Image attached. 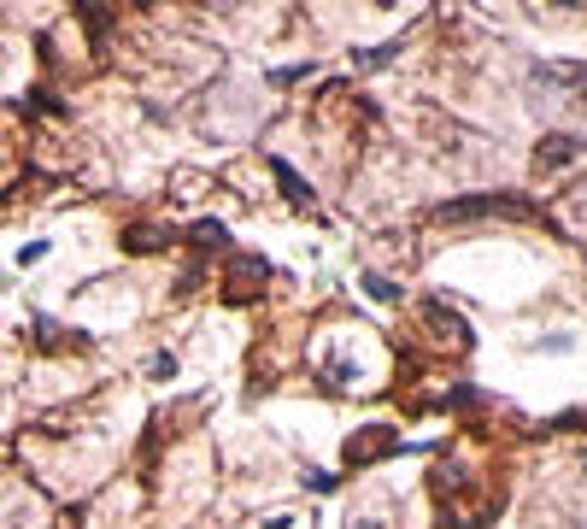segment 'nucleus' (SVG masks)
Listing matches in <instances>:
<instances>
[{
    "instance_id": "obj_3",
    "label": "nucleus",
    "mask_w": 587,
    "mask_h": 529,
    "mask_svg": "<svg viewBox=\"0 0 587 529\" xmlns=\"http://www.w3.org/2000/svg\"><path fill=\"white\" fill-rule=\"evenodd\" d=\"M212 289H218V307H229V312H265L277 300V289H294V277L265 248H236L218 264Z\"/></svg>"
},
{
    "instance_id": "obj_7",
    "label": "nucleus",
    "mask_w": 587,
    "mask_h": 529,
    "mask_svg": "<svg viewBox=\"0 0 587 529\" xmlns=\"http://www.w3.org/2000/svg\"><path fill=\"white\" fill-rule=\"evenodd\" d=\"M0 529H59V506L0 459Z\"/></svg>"
},
{
    "instance_id": "obj_19",
    "label": "nucleus",
    "mask_w": 587,
    "mask_h": 529,
    "mask_svg": "<svg viewBox=\"0 0 587 529\" xmlns=\"http://www.w3.org/2000/svg\"><path fill=\"white\" fill-rule=\"evenodd\" d=\"M347 529H388V518H376V512H352Z\"/></svg>"
},
{
    "instance_id": "obj_15",
    "label": "nucleus",
    "mask_w": 587,
    "mask_h": 529,
    "mask_svg": "<svg viewBox=\"0 0 587 529\" xmlns=\"http://www.w3.org/2000/svg\"><path fill=\"white\" fill-rule=\"evenodd\" d=\"M300 488H306L311 500H335L347 488V477L335 471V465H300Z\"/></svg>"
},
{
    "instance_id": "obj_12",
    "label": "nucleus",
    "mask_w": 587,
    "mask_h": 529,
    "mask_svg": "<svg viewBox=\"0 0 587 529\" xmlns=\"http://www.w3.org/2000/svg\"><path fill=\"white\" fill-rule=\"evenodd\" d=\"M324 71H329V59H318V53H311V59H294V66H265V89H270V94H294L300 83H318Z\"/></svg>"
},
{
    "instance_id": "obj_4",
    "label": "nucleus",
    "mask_w": 587,
    "mask_h": 529,
    "mask_svg": "<svg viewBox=\"0 0 587 529\" xmlns=\"http://www.w3.org/2000/svg\"><path fill=\"white\" fill-rule=\"evenodd\" d=\"M182 253V218L177 212H165V207H141L118 223V259H141V264H153V259H177Z\"/></svg>"
},
{
    "instance_id": "obj_18",
    "label": "nucleus",
    "mask_w": 587,
    "mask_h": 529,
    "mask_svg": "<svg viewBox=\"0 0 587 529\" xmlns=\"http://www.w3.org/2000/svg\"><path fill=\"white\" fill-rule=\"evenodd\" d=\"M259 529H300V518H294V512H265Z\"/></svg>"
},
{
    "instance_id": "obj_9",
    "label": "nucleus",
    "mask_w": 587,
    "mask_h": 529,
    "mask_svg": "<svg viewBox=\"0 0 587 529\" xmlns=\"http://www.w3.org/2000/svg\"><path fill=\"white\" fill-rule=\"evenodd\" d=\"M236 248H241V241H236V223H229L223 212H188V218H182V259L223 264Z\"/></svg>"
},
{
    "instance_id": "obj_6",
    "label": "nucleus",
    "mask_w": 587,
    "mask_h": 529,
    "mask_svg": "<svg viewBox=\"0 0 587 529\" xmlns=\"http://www.w3.org/2000/svg\"><path fill=\"white\" fill-rule=\"evenodd\" d=\"M587 166V124L564 118V124H547L529 148V177L535 182H564Z\"/></svg>"
},
{
    "instance_id": "obj_17",
    "label": "nucleus",
    "mask_w": 587,
    "mask_h": 529,
    "mask_svg": "<svg viewBox=\"0 0 587 529\" xmlns=\"http://www.w3.org/2000/svg\"><path fill=\"white\" fill-rule=\"evenodd\" d=\"M53 253H59L53 236H30V241H18V248H12V271H36V264H48Z\"/></svg>"
},
{
    "instance_id": "obj_16",
    "label": "nucleus",
    "mask_w": 587,
    "mask_h": 529,
    "mask_svg": "<svg viewBox=\"0 0 587 529\" xmlns=\"http://www.w3.org/2000/svg\"><path fill=\"white\" fill-rule=\"evenodd\" d=\"M576 348H581L576 330H547V336H529V341H523V353H529V359H558V353H576Z\"/></svg>"
},
{
    "instance_id": "obj_13",
    "label": "nucleus",
    "mask_w": 587,
    "mask_h": 529,
    "mask_svg": "<svg viewBox=\"0 0 587 529\" xmlns=\"http://www.w3.org/2000/svg\"><path fill=\"white\" fill-rule=\"evenodd\" d=\"M212 277H218V264L182 259V264H177V277H171V307H188L195 295H206V289H212Z\"/></svg>"
},
{
    "instance_id": "obj_5",
    "label": "nucleus",
    "mask_w": 587,
    "mask_h": 529,
    "mask_svg": "<svg viewBox=\"0 0 587 529\" xmlns=\"http://www.w3.org/2000/svg\"><path fill=\"white\" fill-rule=\"evenodd\" d=\"M253 159H259V171L270 177V194L282 200V212H294V218H311V223H324L329 230V207H324V189L311 182L294 159L282 153V148H253Z\"/></svg>"
},
{
    "instance_id": "obj_1",
    "label": "nucleus",
    "mask_w": 587,
    "mask_h": 529,
    "mask_svg": "<svg viewBox=\"0 0 587 529\" xmlns=\"http://www.w3.org/2000/svg\"><path fill=\"white\" fill-rule=\"evenodd\" d=\"M417 236H447V230H540L553 241H570L564 218L553 212V194L517 189V182H470V189L435 194L411 212Z\"/></svg>"
},
{
    "instance_id": "obj_10",
    "label": "nucleus",
    "mask_w": 587,
    "mask_h": 529,
    "mask_svg": "<svg viewBox=\"0 0 587 529\" xmlns=\"http://www.w3.org/2000/svg\"><path fill=\"white\" fill-rule=\"evenodd\" d=\"M429 18H411L406 30H394V36H382V42H352L347 48V66H352V77H382V71H394L406 59V48H411V36L424 30Z\"/></svg>"
},
{
    "instance_id": "obj_20",
    "label": "nucleus",
    "mask_w": 587,
    "mask_h": 529,
    "mask_svg": "<svg viewBox=\"0 0 587 529\" xmlns=\"http://www.w3.org/2000/svg\"><path fill=\"white\" fill-rule=\"evenodd\" d=\"M570 471H576V477H587V441H581V447H570Z\"/></svg>"
},
{
    "instance_id": "obj_11",
    "label": "nucleus",
    "mask_w": 587,
    "mask_h": 529,
    "mask_svg": "<svg viewBox=\"0 0 587 529\" xmlns=\"http://www.w3.org/2000/svg\"><path fill=\"white\" fill-rule=\"evenodd\" d=\"M352 289H359V300H365V307H376V312H400L406 300H411V282L400 271H388V264H359Z\"/></svg>"
},
{
    "instance_id": "obj_8",
    "label": "nucleus",
    "mask_w": 587,
    "mask_h": 529,
    "mask_svg": "<svg viewBox=\"0 0 587 529\" xmlns=\"http://www.w3.org/2000/svg\"><path fill=\"white\" fill-rule=\"evenodd\" d=\"M406 423L400 418H376V423H359V430H347L341 436V459H335V471L341 477H365L376 471V465H388L394 453H400V436Z\"/></svg>"
},
{
    "instance_id": "obj_14",
    "label": "nucleus",
    "mask_w": 587,
    "mask_h": 529,
    "mask_svg": "<svg viewBox=\"0 0 587 529\" xmlns=\"http://www.w3.org/2000/svg\"><path fill=\"white\" fill-rule=\"evenodd\" d=\"M136 377H141V382H177V377H182V353H177V348H147V353L136 359Z\"/></svg>"
},
{
    "instance_id": "obj_2",
    "label": "nucleus",
    "mask_w": 587,
    "mask_h": 529,
    "mask_svg": "<svg viewBox=\"0 0 587 529\" xmlns=\"http://www.w3.org/2000/svg\"><path fill=\"white\" fill-rule=\"evenodd\" d=\"M406 312L417 318V336H411V341L424 348L429 365H465V359L476 353L481 330H476L470 307H458L452 295H440V289H411Z\"/></svg>"
}]
</instances>
